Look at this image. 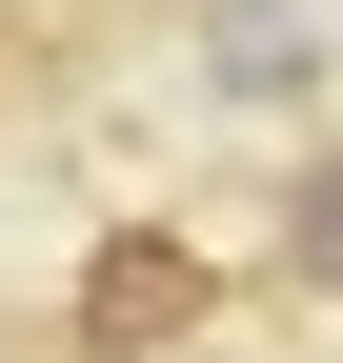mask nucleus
Here are the masks:
<instances>
[{
  "mask_svg": "<svg viewBox=\"0 0 343 363\" xmlns=\"http://www.w3.org/2000/svg\"><path fill=\"white\" fill-rule=\"evenodd\" d=\"M202 323H223V262L182 222H101V262L61 283V363H182Z\"/></svg>",
  "mask_w": 343,
  "mask_h": 363,
  "instance_id": "nucleus-1",
  "label": "nucleus"
},
{
  "mask_svg": "<svg viewBox=\"0 0 343 363\" xmlns=\"http://www.w3.org/2000/svg\"><path fill=\"white\" fill-rule=\"evenodd\" d=\"M283 283H303V303H343V142H303V162H283Z\"/></svg>",
  "mask_w": 343,
  "mask_h": 363,
  "instance_id": "nucleus-2",
  "label": "nucleus"
},
{
  "mask_svg": "<svg viewBox=\"0 0 343 363\" xmlns=\"http://www.w3.org/2000/svg\"><path fill=\"white\" fill-rule=\"evenodd\" d=\"M21 363H61V343H21Z\"/></svg>",
  "mask_w": 343,
  "mask_h": 363,
  "instance_id": "nucleus-3",
  "label": "nucleus"
}]
</instances>
